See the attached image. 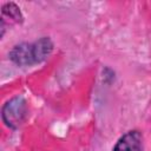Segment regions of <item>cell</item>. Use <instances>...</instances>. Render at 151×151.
<instances>
[{
  "label": "cell",
  "instance_id": "cell-1",
  "mask_svg": "<svg viewBox=\"0 0 151 151\" xmlns=\"http://www.w3.org/2000/svg\"><path fill=\"white\" fill-rule=\"evenodd\" d=\"M53 44L50 38H41L33 44H20L12 48L9 58L17 65H32L45 60L52 52Z\"/></svg>",
  "mask_w": 151,
  "mask_h": 151
},
{
  "label": "cell",
  "instance_id": "cell-2",
  "mask_svg": "<svg viewBox=\"0 0 151 151\" xmlns=\"http://www.w3.org/2000/svg\"><path fill=\"white\" fill-rule=\"evenodd\" d=\"M26 112V103L21 97L8 100L2 109V119L7 126L17 127L24 119Z\"/></svg>",
  "mask_w": 151,
  "mask_h": 151
},
{
  "label": "cell",
  "instance_id": "cell-3",
  "mask_svg": "<svg viewBox=\"0 0 151 151\" xmlns=\"http://www.w3.org/2000/svg\"><path fill=\"white\" fill-rule=\"evenodd\" d=\"M112 151H144L143 136L138 130H131L123 134Z\"/></svg>",
  "mask_w": 151,
  "mask_h": 151
},
{
  "label": "cell",
  "instance_id": "cell-4",
  "mask_svg": "<svg viewBox=\"0 0 151 151\" xmlns=\"http://www.w3.org/2000/svg\"><path fill=\"white\" fill-rule=\"evenodd\" d=\"M5 15H8L14 21H19L21 19V14H20L19 8L12 2L11 4H6L2 7V17H5Z\"/></svg>",
  "mask_w": 151,
  "mask_h": 151
}]
</instances>
